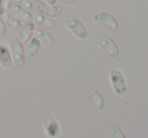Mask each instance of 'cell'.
Instances as JSON below:
<instances>
[{"instance_id":"obj_1","label":"cell","mask_w":148,"mask_h":138,"mask_svg":"<svg viewBox=\"0 0 148 138\" xmlns=\"http://www.w3.org/2000/svg\"><path fill=\"white\" fill-rule=\"evenodd\" d=\"M65 25L72 32L74 36L79 40H85L88 37V32L81 21L75 15H68L64 19Z\"/></svg>"},{"instance_id":"obj_2","label":"cell","mask_w":148,"mask_h":138,"mask_svg":"<svg viewBox=\"0 0 148 138\" xmlns=\"http://www.w3.org/2000/svg\"><path fill=\"white\" fill-rule=\"evenodd\" d=\"M9 49H10V54H11V58H12V61L18 66L25 65V49H23V43L19 41L18 38H13V39L10 40Z\"/></svg>"},{"instance_id":"obj_3","label":"cell","mask_w":148,"mask_h":138,"mask_svg":"<svg viewBox=\"0 0 148 138\" xmlns=\"http://www.w3.org/2000/svg\"><path fill=\"white\" fill-rule=\"evenodd\" d=\"M93 19L107 31L116 32L118 30V27H119V23H118L117 19L111 13L106 12V11L97 12L95 14V16H93Z\"/></svg>"},{"instance_id":"obj_4","label":"cell","mask_w":148,"mask_h":138,"mask_svg":"<svg viewBox=\"0 0 148 138\" xmlns=\"http://www.w3.org/2000/svg\"><path fill=\"white\" fill-rule=\"evenodd\" d=\"M110 78H111L113 89L118 95H123L127 91V85L123 74L118 69H112L110 71Z\"/></svg>"},{"instance_id":"obj_5","label":"cell","mask_w":148,"mask_h":138,"mask_svg":"<svg viewBox=\"0 0 148 138\" xmlns=\"http://www.w3.org/2000/svg\"><path fill=\"white\" fill-rule=\"evenodd\" d=\"M99 44L108 56L115 58L119 55V49L116 43L109 37H101L99 39Z\"/></svg>"},{"instance_id":"obj_6","label":"cell","mask_w":148,"mask_h":138,"mask_svg":"<svg viewBox=\"0 0 148 138\" xmlns=\"http://www.w3.org/2000/svg\"><path fill=\"white\" fill-rule=\"evenodd\" d=\"M37 10L40 14L48 15V16H59L62 13V8L55 5L48 4L46 2H39L37 4Z\"/></svg>"},{"instance_id":"obj_7","label":"cell","mask_w":148,"mask_h":138,"mask_svg":"<svg viewBox=\"0 0 148 138\" xmlns=\"http://www.w3.org/2000/svg\"><path fill=\"white\" fill-rule=\"evenodd\" d=\"M10 13L19 21V23H31L33 21V16H32V13L29 11L25 10V9L21 8V6L16 4H13L12 7L10 9Z\"/></svg>"},{"instance_id":"obj_8","label":"cell","mask_w":148,"mask_h":138,"mask_svg":"<svg viewBox=\"0 0 148 138\" xmlns=\"http://www.w3.org/2000/svg\"><path fill=\"white\" fill-rule=\"evenodd\" d=\"M43 124L46 129V132H47V134L51 138L57 137L60 132V128L57 121L55 120V118H53L52 116H46L43 120Z\"/></svg>"},{"instance_id":"obj_9","label":"cell","mask_w":148,"mask_h":138,"mask_svg":"<svg viewBox=\"0 0 148 138\" xmlns=\"http://www.w3.org/2000/svg\"><path fill=\"white\" fill-rule=\"evenodd\" d=\"M18 39L23 44H27L29 42V40L32 39L35 32V25L34 23H23L21 27V29L18 30Z\"/></svg>"},{"instance_id":"obj_10","label":"cell","mask_w":148,"mask_h":138,"mask_svg":"<svg viewBox=\"0 0 148 138\" xmlns=\"http://www.w3.org/2000/svg\"><path fill=\"white\" fill-rule=\"evenodd\" d=\"M12 64V58L9 49L3 44H0V65L3 68H9Z\"/></svg>"},{"instance_id":"obj_11","label":"cell","mask_w":148,"mask_h":138,"mask_svg":"<svg viewBox=\"0 0 148 138\" xmlns=\"http://www.w3.org/2000/svg\"><path fill=\"white\" fill-rule=\"evenodd\" d=\"M86 97L97 109L99 110L103 109V107H105V101H103V97H101V95L99 91H95V89H88L86 91Z\"/></svg>"},{"instance_id":"obj_12","label":"cell","mask_w":148,"mask_h":138,"mask_svg":"<svg viewBox=\"0 0 148 138\" xmlns=\"http://www.w3.org/2000/svg\"><path fill=\"white\" fill-rule=\"evenodd\" d=\"M35 34L36 38L39 40L40 42L44 44V45L48 46V47H51L54 45V38L52 37V35L50 33H48L47 31L42 29H35Z\"/></svg>"},{"instance_id":"obj_13","label":"cell","mask_w":148,"mask_h":138,"mask_svg":"<svg viewBox=\"0 0 148 138\" xmlns=\"http://www.w3.org/2000/svg\"><path fill=\"white\" fill-rule=\"evenodd\" d=\"M35 21L38 25L44 27V29L53 30L56 27V21L51 19H48L43 14H36L35 15Z\"/></svg>"},{"instance_id":"obj_14","label":"cell","mask_w":148,"mask_h":138,"mask_svg":"<svg viewBox=\"0 0 148 138\" xmlns=\"http://www.w3.org/2000/svg\"><path fill=\"white\" fill-rule=\"evenodd\" d=\"M2 19L4 21L5 25L8 27L9 29L13 30V31H18L21 27V23L11 14L10 12H6L2 15Z\"/></svg>"},{"instance_id":"obj_15","label":"cell","mask_w":148,"mask_h":138,"mask_svg":"<svg viewBox=\"0 0 148 138\" xmlns=\"http://www.w3.org/2000/svg\"><path fill=\"white\" fill-rule=\"evenodd\" d=\"M40 47H41V42L37 38H32L29 43H27V48H25V53H27V57L33 58L38 53Z\"/></svg>"},{"instance_id":"obj_16","label":"cell","mask_w":148,"mask_h":138,"mask_svg":"<svg viewBox=\"0 0 148 138\" xmlns=\"http://www.w3.org/2000/svg\"><path fill=\"white\" fill-rule=\"evenodd\" d=\"M13 5L12 0H0V16L8 12Z\"/></svg>"},{"instance_id":"obj_17","label":"cell","mask_w":148,"mask_h":138,"mask_svg":"<svg viewBox=\"0 0 148 138\" xmlns=\"http://www.w3.org/2000/svg\"><path fill=\"white\" fill-rule=\"evenodd\" d=\"M109 132L110 135H111V138H125L124 133L120 129L119 126L117 125H112L109 129Z\"/></svg>"},{"instance_id":"obj_18","label":"cell","mask_w":148,"mask_h":138,"mask_svg":"<svg viewBox=\"0 0 148 138\" xmlns=\"http://www.w3.org/2000/svg\"><path fill=\"white\" fill-rule=\"evenodd\" d=\"M12 2L27 11L33 10L34 9L33 3H32V1H29V0H12Z\"/></svg>"},{"instance_id":"obj_19","label":"cell","mask_w":148,"mask_h":138,"mask_svg":"<svg viewBox=\"0 0 148 138\" xmlns=\"http://www.w3.org/2000/svg\"><path fill=\"white\" fill-rule=\"evenodd\" d=\"M5 34H6V25H5L2 17L0 16V36H4Z\"/></svg>"},{"instance_id":"obj_20","label":"cell","mask_w":148,"mask_h":138,"mask_svg":"<svg viewBox=\"0 0 148 138\" xmlns=\"http://www.w3.org/2000/svg\"><path fill=\"white\" fill-rule=\"evenodd\" d=\"M59 1H61V2H63V3H73V2H75L76 0H59Z\"/></svg>"},{"instance_id":"obj_21","label":"cell","mask_w":148,"mask_h":138,"mask_svg":"<svg viewBox=\"0 0 148 138\" xmlns=\"http://www.w3.org/2000/svg\"><path fill=\"white\" fill-rule=\"evenodd\" d=\"M46 3H48V4H51V5H53L54 3L56 2V0H44Z\"/></svg>"},{"instance_id":"obj_22","label":"cell","mask_w":148,"mask_h":138,"mask_svg":"<svg viewBox=\"0 0 148 138\" xmlns=\"http://www.w3.org/2000/svg\"><path fill=\"white\" fill-rule=\"evenodd\" d=\"M32 1H33V2H37V3H39L40 1H41V0H32Z\"/></svg>"},{"instance_id":"obj_23","label":"cell","mask_w":148,"mask_h":138,"mask_svg":"<svg viewBox=\"0 0 148 138\" xmlns=\"http://www.w3.org/2000/svg\"><path fill=\"white\" fill-rule=\"evenodd\" d=\"M106 1H108V2H112V1H114V0H106Z\"/></svg>"}]
</instances>
